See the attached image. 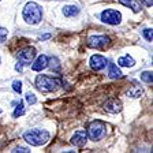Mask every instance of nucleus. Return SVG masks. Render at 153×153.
Returning a JSON list of instances; mask_svg holds the SVG:
<instances>
[{
  "label": "nucleus",
  "instance_id": "obj_1",
  "mask_svg": "<svg viewBox=\"0 0 153 153\" xmlns=\"http://www.w3.org/2000/svg\"><path fill=\"white\" fill-rule=\"evenodd\" d=\"M49 133L44 128H30L23 133V140L32 146H41L49 141Z\"/></svg>",
  "mask_w": 153,
  "mask_h": 153
},
{
  "label": "nucleus",
  "instance_id": "obj_2",
  "mask_svg": "<svg viewBox=\"0 0 153 153\" xmlns=\"http://www.w3.org/2000/svg\"><path fill=\"white\" fill-rule=\"evenodd\" d=\"M22 16L26 23H29V25H37V23L41 22V19H42V10L37 3L29 1L23 7Z\"/></svg>",
  "mask_w": 153,
  "mask_h": 153
},
{
  "label": "nucleus",
  "instance_id": "obj_3",
  "mask_svg": "<svg viewBox=\"0 0 153 153\" xmlns=\"http://www.w3.org/2000/svg\"><path fill=\"white\" fill-rule=\"evenodd\" d=\"M36 86H37L38 90L45 92V93L56 92L62 86V81L59 78H53V76H48V75H44V74H40L36 78Z\"/></svg>",
  "mask_w": 153,
  "mask_h": 153
},
{
  "label": "nucleus",
  "instance_id": "obj_4",
  "mask_svg": "<svg viewBox=\"0 0 153 153\" xmlns=\"http://www.w3.org/2000/svg\"><path fill=\"white\" fill-rule=\"evenodd\" d=\"M88 138L92 141H100L107 135V124L101 120H93L92 123L88 126V131H86Z\"/></svg>",
  "mask_w": 153,
  "mask_h": 153
},
{
  "label": "nucleus",
  "instance_id": "obj_5",
  "mask_svg": "<svg viewBox=\"0 0 153 153\" xmlns=\"http://www.w3.org/2000/svg\"><path fill=\"white\" fill-rule=\"evenodd\" d=\"M101 21L108 25H119L122 22V14L118 10L107 8L101 13Z\"/></svg>",
  "mask_w": 153,
  "mask_h": 153
},
{
  "label": "nucleus",
  "instance_id": "obj_6",
  "mask_svg": "<svg viewBox=\"0 0 153 153\" xmlns=\"http://www.w3.org/2000/svg\"><path fill=\"white\" fill-rule=\"evenodd\" d=\"M16 57H18V63H21L22 66H30V63L36 57V48L34 47L23 48V49H21L18 52Z\"/></svg>",
  "mask_w": 153,
  "mask_h": 153
},
{
  "label": "nucleus",
  "instance_id": "obj_7",
  "mask_svg": "<svg viewBox=\"0 0 153 153\" xmlns=\"http://www.w3.org/2000/svg\"><path fill=\"white\" fill-rule=\"evenodd\" d=\"M111 42L109 37L107 36H92L88 38V47L94 48V49H104Z\"/></svg>",
  "mask_w": 153,
  "mask_h": 153
},
{
  "label": "nucleus",
  "instance_id": "obj_8",
  "mask_svg": "<svg viewBox=\"0 0 153 153\" xmlns=\"http://www.w3.org/2000/svg\"><path fill=\"white\" fill-rule=\"evenodd\" d=\"M90 67H92V70L94 71H101L102 68H105L107 67V63H108V60L105 59L104 56H101V55H93L92 57H90Z\"/></svg>",
  "mask_w": 153,
  "mask_h": 153
},
{
  "label": "nucleus",
  "instance_id": "obj_9",
  "mask_svg": "<svg viewBox=\"0 0 153 153\" xmlns=\"http://www.w3.org/2000/svg\"><path fill=\"white\" fill-rule=\"evenodd\" d=\"M104 109L108 114H119L122 111V102L118 99H109L108 101H105Z\"/></svg>",
  "mask_w": 153,
  "mask_h": 153
},
{
  "label": "nucleus",
  "instance_id": "obj_10",
  "mask_svg": "<svg viewBox=\"0 0 153 153\" xmlns=\"http://www.w3.org/2000/svg\"><path fill=\"white\" fill-rule=\"evenodd\" d=\"M86 142H88V135H86V133L82 130L74 133V135L71 137V143H73L74 146L82 148L86 145Z\"/></svg>",
  "mask_w": 153,
  "mask_h": 153
},
{
  "label": "nucleus",
  "instance_id": "obj_11",
  "mask_svg": "<svg viewBox=\"0 0 153 153\" xmlns=\"http://www.w3.org/2000/svg\"><path fill=\"white\" fill-rule=\"evenodd\" d=\"M48 59L49 57L47 55H40V56L36 59V62L32 64V70L33 71H42L48 67Z\"/></svg>",
  "mask_w": 153,
  "mask_h": 153
},
{
  "label": "nucleus",
  "instance_id": "obj_12",
  "mask_svg": "<svg viewBox=\"0 0 153 153\" xmlns=\"http://www.w3.org/2000/svg\"><path fill=\"white\" fill-rule=\"evenodd\" d=\"M119 3L124 7H128L134 13H140L142 10V1L141 0H119Z\"/></svg>",
  "mask_w": 153,
  "mask_h": 153
},
{
  "label": "nucleus",
  "instance_id": "obj_13",
  "mask_svg": "<svg viewBox=\"0 0 153 153\" xmlns=\"http://www.w3.org/2000/svg\"><path fill=\"white\" fill-rule=\"evenodd\" d=\"M107 64H108V76L111 79H118V78H122V76H123V73L119 70V67L115 63L108 62Z\"/></svg>",
  "mask_w": 153,
  "mask_h": 153
},
{
  "label": "nucleus",
  "instance_id": "obj_14",
  "mask_svg": "<svg viewBox=\"0 0 153 153\" xmlns=\"http://www.w3.org/2000/svg\"><path fill=\"white\" fill-rule=\"evenodd\" d=\"M127 94L130 96V97H134V99H138V97H141V96L143 94V89L141 88L138 83H134L133 86H131L130 89H128Z\"/></svg>",
  "mask_w": 153,
  "mask_h": 153
},
{
  "label": "nucleus",
  "instance_id": "obj_15",
  "mask_svg": "<svg viewBox=\"0 0 153 153\" xmlns=\"http://www.w3.org/2000/svg\"><path fill=\"white\" fill-rule=\"evenodd\" d=\"M118 64L122 67H133L135 64V62L130 55H124V56H120L118 59Z\"/></svg>",
  "mask_w": 153,
  "mask_h": 153
},
{
  "label": "nucleus",
  "instance_id": "obj_16",
  "mask_svg": "<svg viewBox=\"0 0 153 153\" xmlns=\"http://www.w3.org/2000/svg\"><path fill=\"white\" fill-rule=\"evenodd\" d=\"M79 14V8L76 6H64L63 7V15L67 18H71V16H75Z\"/></svg>",
  "mask_w": 153,
  "mask_h": 153
},
{
  "label": "nucleus",
  "instance_id": "obj_17",
  "mask_svg": "<svg viewBox=\"0 0 153 153\" xmlns=\"http://www.w3.org/2000/svg\"><path fill=\"white\" fill-rule=\"evenodd\" d=\"M48 66L51 67V70L55 71V73H60V63H59V59L57 57H51V59H48Z\"/></svg>",
  "mask_w": 153,
  "mask_h": 153
},
{
  "label": "nucleus",
  "instance_id": "obj_18",
  "mask_svg": "<svg viewBox=\"0 0 153 153\" xmlns=\"http://www.w3.org/2000/svg\"><path fill=\"white\" fill-rule=\"evenodd\" d=\"M23 114H25V104H23V101L21 100V101H19V104L16 105V108H15V111H14L13 116H14V118H19V116H22Z\"/></svg>",
  "mask_w": 153,
  "mask_h": 153
},
{
  "label": "nucleus",
  "instance_id": "obj_19",
  "mask_svg": "<svg viewBox=\"0 0 153 153\" xmlns=\"http://www.w3.org/2000/svg\"><path fill=\"white\" fill-rule=\"evenodd\" d=\"M141 79L145 83H148V85H152V82H153L152 71H143V73L141 74Z\"/></svg>",
  "mask_w": 153,
  "mask_h": 153
},
{
  "label": "nucleus",
  "instance_id": "obj_20",
  "mask_svg": "<svg viewBox=\"0 0 153 153\" xmlns=\"http://www.w3.org/2000/svg\"><path fill=\"white\" fill-rule=\"evenodd\" d=\"M26 101H27L30 105L36 104V102H37V97H36L34 93H30V92L26 93Z\"/></svg>",
  "mask_w": 153,
  "mask_h": 153
},
{
  "label": "nucleus",
  "instance_id": "obj_21",
  "mask_svg": "<svg viewBox=\"0 0 153 153\" xmlns=\"http://www.w3.org/2000/svg\"><path fill=\"white\" fill-rule=\"evenodd\" d=\"M8 37V30L6 27H0V44H3Z\"/></svg>",
  "mask_w": 153,
  "mask_h": 153
},
{
  "label": "nucleus",
  "instance_id": "obj_22",
  "mask_svg": "<svg viewBox=\"0 0 153 153\" xmlns=\"http://www.w3.org/2000/svg\"><path fill=\"white\" fill-rule=\"evenodd\" d=\"M142 34H143V37L146 38V41H152V40H153V32H152V29H143V30H142Z\"/></svg>",
  "mask_w": 153,
  "mask_h": 153
},
{
  "label": "nucleus",
  "instance_id": "obj_23",
  "mask_svg": "<svg viewBox=\"0 0 153 153\" xmlns=\"http://www.w3.org/2000/svg\"><path fill=\"white\" fill-rule=\"evenodd\" d=\"M13 89H14V92L19 94V93L22 92V82H21V81H18V79L14 81V82H13Z\"/></svg>",
  "mask_w": 153,
  "mask_h": 153
},
{
  "label": "nucleus",
  "instance_id": "obj_24",
  "mask_svg": "<svg viewBox=\"0 0 153 153\" xmlns=\"http://www.w3.org/2000/svg\"><path fill=\"white\" fill-rule=\"evenodd\" d=\"M14 153H29L30 150L27 149V148H23V146H19V148H15V149L13 150Z\"/></svg>",
  "mask_w": 153,
  "mask_h": 153
},
{
  "label": "nucleus",
  "instance_id": "obj_25",
  "mask_svg": "<svg viewBox=\"0 0 153 153\" xmlns=\"http://www.w3.org/2000/svg\"><path fill=\"white\" fill-rule=\"evenodd\" d=\"M141 1H143V4L146 7H152V4H153V0H141Z\"/></svg>",
  "mask_w": 153,
  "mask_h": 153
},
{
  "label": "nucleus",
  "instance_id": "obj_26",
  "mask_svg": "<svg viewBox=\"0 0 153 153\" xmlns=\"http://www.w3.org/2000/svg\"><path fill=\"white\" fill-rule=\"evenodd\" d=\"M15 70L21 73V71L23 70V66H22V64H21V63H18V64H16V66H15Z\"/></svg>",
  "mask_w": 153,
  "mask_h": 153
},
{
  "label": "nucleus",
  "instance_id": "obj_27",
  "mask_svg": "<svg viewBox=\"0 0 153 153\" xmlns=\"http://www.w3.org/2000/svg\"><path fill=\"white\" fill-rule=\"evenodd\" d=\"M0 114H1V108H0Z\"/></svg>",
  "mask_w": 153,
  "mask_h": 153
}]
</instances>
